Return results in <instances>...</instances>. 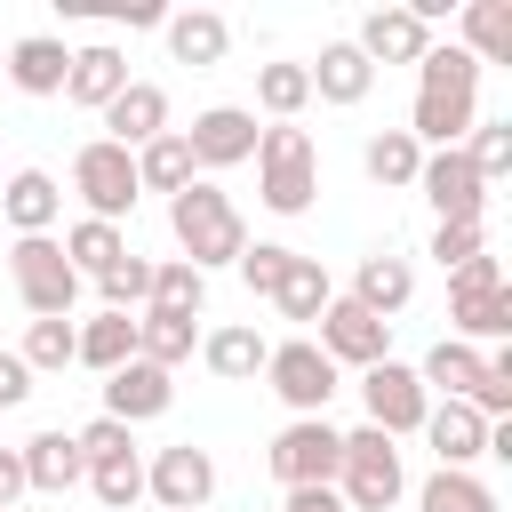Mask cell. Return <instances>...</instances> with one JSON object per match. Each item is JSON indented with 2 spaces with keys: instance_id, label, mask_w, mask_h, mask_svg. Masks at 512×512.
<instances>
[{
  "instance_id": "obj_1",
  "label": "cell",
  "mask_w": 512,
  "mask_h": 512,
  "mask_svg": "<svg viewBox=\"0 0 512 512\" xmlns=\"http://www.w3.org/2000/svg\"><path fill=\"white\" fill-rule=\"evenodd\" d=\"M480 120V64L456 48V40H432L424 64H416V112H408V136L432 144V152H456Z\"/></svg>"
},
{
  "instance_id": "obj_2",
  "label": "cell",
  "mask_w": 512,
  "mask_h": 512,
  "mask_svg": "<svg viewBox=\"0 0 512 512\" xmlns=\"http://www.w3.org/2000/svg\"><path fill=\"white\" fill-rule=\"evenodd\" d=\"M168 232H176V248H184V264L192 272H216V264H240V248H248V224H240V208L208 184V176H192L176 200H168Z\"/></svg>"
},
{
  "instance_id": "obj_3",
  "label": "cell",
  "mask_w": 512,
  "mask_h": 512,
  "mask_svg": "<svg viewBox=\"0 0 512 512\" xmlns=\"http://www.w3.org/2000/svg\"><path fill=\"white\" fill-rule=\"evenodd\" d=\"M256 200L272 216H304L320 200V144L296 128V120H272L256 136Z\"/></svg>"
},
{
  "instance_id": "obj_4",
  "label": "cell",
  "mask_w": 512,
  "mask_h": 512,
  "mask_svg": "<svg viewBox=\"0 0 512 512\" xmlns=\"http://www.w3.org/2000/svg\"><path fill=\"white\" fill-rule=\"evenodd\" d=\"M448 328H456V344H504L512 336V288H504L496 256H472L448 272Z\"/></svg>"
},
{
  "instance_id": "obj_5",
  "label": "cell",
  "mask_w": 512,
  "mask_h": 512,
  "mask_svg": "<svg viewBox=\"0 0 512 512\" xmlns=\"http://www.w3.org/2000/svg\"><path fill=\"white\" fill-rule=\"evenodd\" d=\"M336 496H344V512H392V504L408 496L400 448H392L376 424L344 432V456H336Z\"/></svg>"
},
{
  "instance_id": "obj_6",
  "label": "cell",
  "mask_w": 512,
  "mask_h": 512,
  "mask_svg": "<svg viewBox=\"0 0 512 512\" xmlns=\"http://www.w3.org/2000/svg\"><path fill=\"white\" fill-rule=\"evenodd\" d=\"M8 280H16V296H24V312H32V320H72L80 272L64 264L56 232H32V240H16V248H8Z\"/></svg>"
},
{
  "instance_id": "obj_7",
  "label": "cell",
  "mask_w": 512,
  "mask_h": 512,
  "mask_svg": "<svg viewBox=\"0 0 512 512\" xmlns=\"http://www.w3.org/2000/svg\"><path fill=\"white\" fill-rule=\"evenodd\" d=\"M336 456H344V432L328 416H288L272 432V448H264L280 488H336Z\"/></svg>"
},
{
  "instance_id": "obj_8",
  "label": "cell",
  "mask_w": 512,
  "mask_h": 512,
  "mask_svg": "<svg viewBox=\"0 0 512 512\" xmlns=\"http://www.w3.org/2000/svg\"><path fill=\"white\" fill-rule=\"evenodd\" d=\"M264 384L280 392L288 416H328V400H336V360H328L312 336H288V344L264 352Z\"/></svg>"
},
{
  "instance_id": "obj_9",
  "label": "cell",
  "mask_w": 512,
  "mask_h": 512,
  "mask_svg": "<svg viewBox=\"0 0 512 512\" xmlns=\"http://www.w3.org/2000/svg\"><path fill=\"white\" fill-rule=\"evenodd\" d=\"M72 192L88 200L96 224H120V216L136 208V192H144V184H136V152H120V144H104V136L80 144V152H72Z\"/></svg>"
},
{
  "instance_id": "obj_10",
  "label": "cell",
  "mask_w": 512,
  "mask_h": 512,
  "mask_svg": "<svg viewBox=\"0 0 512 512\" xmlns=\"http://www.w3.org/2000/svg\"><path fill=\"white\" fill-rule=\"evenodd\" d=\"M360 408H368V424H376L384 440H400V432H424L432 392L416 384L408 360H376V368H360Z\"/></svg>"
},
{
  "instance_id": "obj_11",
  "label": "cell",
  "mask_w": 512,
  "mask_h": 512,
  "mask_svg": "<svg viewBox=\"0 0 512 512\" xmlns=\"http://www.w3.org/2000/svg\"><path fill=\"white\" fill-rule=\"evenodd\" d=\"M144 496H152L160 512H208V496H216V456L192 448V440L160 448V456L144 464Z\"/></svg>"
},
{
  "instance_id": "obj_12",
  "label": "cell",
  "mask_w": 512,
  "mask_h": 512,
  "mask_svg": "<svg viewBox=\"0 0 512 512\" xmlns=\"http://www.w3.org/2000/svg\"><path fill=\"white\" fill-rule=\"evenodd\" d=\"M320 352H328L336 368H376V360H392V320L360 312L352 296H328V312H320Z\"/></svg>"
},
{
  "instance_id": "obj_13",
  "label": "cell",
  "mask_w": 512,
  "mask_h": 512,
  "mask_svg": "<svg viewBox=\"0 0 512 512\" xmlns=\"http://www.w3.org/2000/svg\"><path fill=\"white\" fill-rule=\"evenodd\" d=\"M256 112L248 104H208V112H192V128H184V144H192V168H240V160H256Z\"/></svg>"
},
{
  "instance_id": "obj_14",
  "label": "cell",
  "mask_w": 512,
  "mask_h": 512,
  "mask_svg": "<svg viewBox=\"0 0 512 512\" xmlns=\"http://www.w3.org/2000/svg\"><path fill=\"white\" fill-rule=\"evenodd\" d=\"M416 192L432 200V216H440V224H480V208H488V184L472 176V160H464V152H424Z\"/></svg>"
},
{
  "instance_id": "obj_15",
  "label": "cell",
  "mask_w": 512,
  "mask_h": 512,
  "mask_svg": "<svg viewBox=\"0 0 512 512\" xmlns=\"http://www.w3.org/2000/svg\"><path fill=\"white\" fill-rule=\"evenodd\" d=\"M352 48L368 56V64H424V48H432V24L400 0V8H368L360 16V32H352Z\"/></svg>"
},
{
  "instance_id": "obj_16",
  "label": "cell",
  "mask_w": 512,
  "mask_h": 512,
  "mask_svg": "<svg viewBox=\"0 0 512 512\" xmlns=\"http://www.w3.org/2000/svg\"><path fill=\"white\" fill-rule=\"evenodd\" d=\"M168 400H176V376H168V368H152V360H128V368H112V376H104V416H120L128 432H136V424H152V416H168Z\"/></svg>"
},
{
  "instance_id": "obj_17",
  "label": "cell",
  "mask_w": 512,
  "mask_h": 512,
  "mask_svg": "<svg viewBox=\"0 0 512 512\" xmlns=\"http://www.w3.org/2000/svg\"><path fill=\"white\" fill-rule=\"evenodd\" d=\"M104 144H120V152H144L152 136H168V88L160 80H128L112 104H104Z\"/></svg>"
},
{
  "instance_id": "obj_18",
  "label": "cell",
  "mask_w": 512,
  "mask_h": 512,
  "mask_svg": "<svg viewBox=\"0 0 512 512\" xmlns=\"http://www.w3.org/2000/svg\"><path fill=\"white\" fill-rule=\"evenodd\" d=\"M424 440H432L440 472H472L488 456V416L464 408V400H440V408H424Z\"/></svg>"
},
{
  "instance_id": "obj_19",
  "label": "cell",
  "mask_w": 512,
  "mask_h": 512,
  "mask_svg": "<svg viewBox=\"0 0 512 512\" xmlns=\"http://www.w3.org/2000/svg\"><path fill=\"white\" fill-rule=\"evenodd\" d=\"M16 456H24V488H32V496H64V488H80V480H88V464H80V440H72L64 424L32 432Z\"/></svg>"
},
{
  "instance_id": "obj_20",
  "label": "cell",
  "mask_w": 512,
  "mask_h": 512,
  "mask_svg": "<svg viewBox=\"0 0 512 512\" xmlns=\"http://www.w3.org/2000/svg\"><path fill=\"white\" fill-rule=\"evenodd\" d=\"M120 88H128V56H120L112 40H88V48H72V72H64V104H80V112H104Z\"/></svg>"
},
{
  "instance_id": "obj_21",
  "label": "cell",
  "mask_w": 512,
  "mask_h": 512,
  "mask_svg": "<svg viewBox=\"0 0 512 512\" xmlns=\"http://www.w3.org/2000/svg\"><path fill=\"white\" fill-rule=\"evenodd\" d=\"M0 216L16 224V240H32V232H56V216H64V192H56V176H48V168H16V176L0 184Z\"/></svg>"
},
{
  "instance_id": "obj_22",
  "label": "cell",
  "mask_w": 512,
  "mask_h": 512,
  "mask_svg": "<svg viewBox=\"0 0 512 512\" xmlns=\"http://www.w3.org/2000/svg\"><path fill=\"white\" fill-rule=\"evenodd\" d=\"M64 72H72V48L48 40V32H24L8 48V88L16 96H64Z\"/></svg>"
},
{
  "instance_id": "obj_23",
  "label": "cell",
  "mask_w": 512,
  "mask_h": 512,
  "mask_svg": "<svg viewBox=\"0 0 512 512\" xmlns=\"http://www.w3.org/2000/svg\"><path fill=\"white\" fill-rule=\"evenodd\" d=\"M304 72H312V96H320V104H368V88H376V64H368L352 40H328Z\"/></svg>"
},
{
  "instance_id": "obj_24",
  "label": "cell",
  "mask_w": 512,
  "mask_h": 512,
  "mask_svg": "<svg viewBox=\"0 0 512 512\" xmlns=\"http://www.w3.org/2000/svg\"><path fill=\"white\" fill-rule=\"evenodd\" d=\"M408 296H416V264L408 256H360V272H352V304L360 312H376V320H392V312H408Z\"/></svg>"
},
{
  "instance_id": "obj_25",
  "label": "cell",
  "mask_w": 512,
  "mask_h": 512,
  "mask_svg": "<svg viewBox=\"0 0 512 512\" xmlns=\"http://www.w3.org/2000/svg\"><path fill=\"white\" fill-rule=\"evenodd\" d=\"M160 32H168V56H176V64H192V72L224 64V48H232V24H224L216 8H176Z\"/></svg>"
},
{
  "instance_id": "obj_26",
  "label": "cell",
  "mask_w": 512,
  "mask_h": 512,
  "mask_svg": "<svg viewBox=\"0 0 512 512\" xmlns=\"http://www.w3.org/2000/svg\"><path fill=\"white\" fill-rule=\"evenodd\" d=\"M72 360H80V368H96V376L128 368V360H136V312H96V320H80Z\"/></svg>"
},
{
  "instance_id": "obj_27",
  "label": "cell",
  "mask_w": 512,
  "mask_h": 512,
  "mask_svg": "<svg viewBox=\"0 0 512 512\" xmlns=\"http://www.w3.org/2000/svg\"><path fill=\"white\" fill-rule=\"evenodd\" d=\"M264 352H272V344H264L256 328H240V320L200 336V368H208V376H224V384H248V376H264Z\"/></svg>"
},
{
  "instance_id": "obj_28",
  "label": "cell",
  "mask_w": 512,
  "mask_h": 512,
  "mask_svg": "<svg viewBox=\"0 0 512 512\" xmlns=\"http://www.w3.org/2000/svg\"><path fill=\"white\" fill-rule=\"evenodd\" d=\"M456 24H464L456 48H464L472 64H512V0H464Z\"/></svg>"
},
{
  "instance_id": "obj_29",
  "label": "cell",
  "mask_w": 512,
  "mask_h": 512,
  "mask_svg": "<svg viewBox=\"0 0 512 512\" xmlns=\"http://www.w3.org/2000/svg\"><path fill=\"white\" fill-rule=\"evenodd\" d=\"M200 352V328L184 320V312H136V360H152V368H184Z\"/></svg>"
},
{
  "instance_id": "obj_30",
  "label": "cell",
  "mask_w": 512,
  "mask_h": 512,
  "mask_svg": "<svg viewBox=\"0 0 512 512\" xmlns=\"http://www.w3.org/2000/svg\"><path fill=\"white\" fill-rule=\"evenodd\" d=\"M360 168H368L384 192H408V184H416V168H424V144H416L408 128H376V136H368V152H360Z\"/></svg>"
},
{
  "instance_id": "obj_31",
  "label": "cell",
  "mask_w": 512,
  "mask_h": 512,
  "mask_svg": "<svg viewBox=\"0 0 512 512\" xmlns=\"http://www.w3.org/2000/svg\"><path fill=\"white\" fill-rule=\"evenodd\" d=\"M192 176H200V168H192V144H184V128H168V136H152V144L136 152V184H144V192H168V200H176Z\"/></svg>"
},
{
  "instance_id": "obj_32",
  "label": "cell",
  "mask_w": 512,
  "mask_h": 512,
  "mask_svg": "<svg viewBox=\"0 0 512 512\" xmlns=\"http://www.w3.org/2000/svg\"><path fill=\"white\" fill-rule=\"evenodd\" d=\"M56 248H64V264H72L80 280H96V272H112V264L128 256V232H120V224H96V216H80V224H72Z\"/></svg>"
},
{
  "instance_id": "obj_33",
  "label": "cell",
  "mask_w": 512,
  "mask_h": 512,
  "mask_svg": "<svg viewBox=\"0 0 512 512\" xmlns=\"http://www.w3.org/2000/svg\"><path fill=\"white\" fill-rule=\"evenodd\" d=\"M328 296H336V280L320 272V256H288V272H280V288H272L280 320H320Z\"/></svg>"
},
{
  "instance_id": "obj_34",
  "label": "cell",
  "mask_w": 512,
  "mask_h": 512,
  "mask_svg": "<svg viewBox=\"0 0 512 512\" xmlns=\"http://www.w3.org/2000/svg\"><path fill=\"white\" fill-rule=\"evenodd\" d=\"M416 384H424V392H448V400H472V392H480V352L456 344V336H440V344L424 352Z\"/></svg>"
},
{
  "instance_id": "obj_35",
  "label": "cell",
  "mask_w": 512,
  "mask_h": 512,
  "mask_svg": "<svg viewBox=\"0 0 512 512\" xmlns=\"http://www.w3.org/2000/svg\"><path fill=\"white\" fill-rule=\"evenodd\" d=\"M200 304H208V272H192L184 256L152 264V296H144V312H184V320H200Z\"/></svg>"
},
{
  "instance_id": "obj_36",
  "label": "cell",
  "mask_w": 512,
  "mask_h": 512,
  "mask_svg": "<svg viewBox=\"0 0 512 512\" xmlns=\"http://www.w3.org/2000/svg\"><path fill=\"white\" fill-rule=\"evenodd\" d=\"M256 104H264L272 120H296V112L312 104V72H304L296 56H280V64H256Z\"/></svg>"
},
{
  "instance_id": "obj_37",
  "label": "cell",
  "mask_w": 512,
  "mask_h": 512,
  "mask_svg": "<svg viewBox=\"0 0 512 512\" xmlns=\"http://www.w3.org/2000/svg\"><path fill=\"white\" fill-rule=\"evenodd\" d=\"M416 512H496V488L472 480V472H432L416 488Z\"/></svg>"
},
{
  "instance_id": "obj_38",
  "label": "cell",
  "mask_w": 512,
  "mask_h": 512,
  "mask_svg": "<svg viewBox=\"0 0 512 512\" xmlns=\"http://www.w3.org/2000/svg\"><path fill=\"white\" fill-rule=\"evenodd\" d=\"M72 344H80V320H32L16 360H24L32 376H56V368H72Z\"/></svg>"
},
{
  "instance_id": "obj_39",
  "label": "cell",
  "mask_w": 512,
  "mask_h": 512,
  "mask_svg": "<svg viewBox=\"0 0 512 512\" xmlns=\"http://www.w3.org/2000/svg\"><path fill=\"white\" fill-rule=\"evenodd\" d=\"M88 496H96L104 512H128V504L144 496V456L128 448V456H104V464H88Z\"/></svg>"
},
{
  "instance_id": "obj_40",
  "label": "cell",
  "mask_w": 512,
  "mask_h": 512,
  "mask_svg": "<svg viewBox=\"0 0 512 512\" xmlns=\"http://www.w3.org/2000/svg\"><path fill=\"white\" fill-rule=\"evenodd\" d=\"M96 296H104V312H144V296H152V256H120L112 272H96Z\"/></svg>"
},
{
  "instance_id": "obj_41",
  "label": "cell",
  "mask_w": 512,
  "mask_h": 512,
  "mask_svg": "<svg viewBox=\"0 0 512 512\" xmlns=\"http://www.w3.org/2000/svg\"><path fill=\"white\" fill-rule=\"evenodd\" d=\"M456 152L472 160V176H480V184H496V176L512 168V120H472V136H464Z\"/></svg>"
},
{
  "instance_id": "obj_42",
  "label": "cell",
  "mask_w": 512,
  "mask_h": 512,
  "mask_svg": "<svg viewBox=\"0 0 512 512\" xmlns=\"http://www.w3.org/2000/svg\"><path fill=\"white\" fill-rule=\"evenodd\" d=\"M464 408H480L488 424L512 416V344H488V352H480V392H472Z\"/></svg>"
},
{
  "instance_id": "obj_43",
  "label": "cell",
  "mask_w": 512,
  "mask_h": 512,
  "mask_svg": "<svg viewBox=\"0 0 512 512\" xmlns=\"http://www.w3.org/2000/svg\"><path fill=\"white\" fill-rule=\"evenodd\" d=\"M472 256H488V232H480V224H432V264H440V272H456V264H472Z\"/></svg>"
},
{
  "instance_id": "obj_44",
  "label": "cell",
  "mask_w": 512,
  "mask_h": 512,
  "mask_svg": "<svg viewBox=\"0 0 512 512\" xmlns=\"http://www.w3.org/2000/svg\"><path fill=\"white\" fill-rule=\"evenodd\" d=\"M288 256H296V248H280V240H248V248H240V280H248L256 296H272L280 272H288Z\"/></svg>"
},
{
  "instance_id": "obj_45",
  "label": "cell",
  "mask_w": 512,
  "mask_h": 512,
  "mask_svg": "<svg viewBox=\"0 0 512 512\" xmlns=\"http://www.w3.org/2000/svg\"><path fill=\"white\" fill-rule=\"evenodd\" d=\"M72 440H80V464H104V456H128V448H136V432H128L120 416H88Z\"/></svg>"
},
{
  "instance_id": "obj_46",
  "label": "cell",
  "mask_w": 512,
  "mask_h": 512,
  "mask_svg": "<svg viewBox=\"0 0 512 512\" xmlns=\"http://www.w3.org/2000/svg\"><path fill=\"white\" fill-rule=\"evenodd\" d=\"M24 400H32V368L16 352H0V408H24Z\"/></svg>"
},
{
  "instance_id": "obj_47",
  "label": "cell",
  "mask_w": 512,
  "mask_h": 512,
  "mask_svg": "<svg viewBox=\"0 0 512 512\" xmlns=\"http://www.w3.org/2000/svg\"><path fill=\"white\" fill-rule=\"evenodd\" d=\"M24 496H32V488H24V456H16V448H0V512H16Z\"/></svg>"
},
{
  "instance_id": "obj_48",
  "label": "cell",
  "mask_w": 512,
  "mask_h": 512,
  "mask_svg": "<svg viewBox=\"0 0 512 512\" xmlns=\"http://www.w3.org/2000/svg\"><path fill=\"white\" fill-rule=\"evenodd\" d=\"M280 512H344V496H336V488H288Z\"/></svg>"
},
{
  "instance_id": "obj_49",
  "label": "cell",
  "mask_w": 512,
  "mask_h": 512,
  "mask_svg": "<svg viewBox=\"0 0 512 512\" xmlns=\"http://www.w3.org/2000/svg\"><path fill=\"white\" fill-rule=\"evenodd\" d=\"M16 512H24V504H16Z\"/></svg>"
}]
</instances>
